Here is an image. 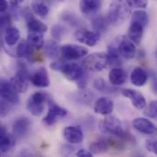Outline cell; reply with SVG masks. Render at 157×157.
Returning <instances> with one entry per match:
<instances>
[{
	"label": "cell",
	"mask_w": 157,
	"mask_h": 157,
	"mask_svg": "<svg viewBox=\"0 0 157 157\" xmlns=\"http://www.w3.org/2000/svg\"><path fill=\"white\" fill-rule=\"evenodd\" d=\"M47 95L42 92H36L30 96L27 102V109L33 116H40L45 109V103L48 102Z\"/></svg>",
	"instance_id": "cell-6"
},
{
	"label": "cell",
	"mask_w": 157,
	"mask_h": 157,
	"mask_svg": "<svg viewBox=\"0 0 157 157\" xmlns=\"http://www.w3.org/2000/svg\"><path fill=\"white\" fill-rule=\"evenodd\" d=\"M0 93L2 99L9 102L12 105H17L19 101L18 92L12 85L11 81L2 78L0 84Z\"/></svg>",
	"instance_id": "cell-8"
},
{
	"label": "cell",
	"mask_w": 157,
	"mask_h": 157,
	"mask_svg": "<svg viewBox=\"0 0 157 157\" xmlns=\"http://www.w3.org/2000/svg\"><path fill=\"white\" fill-rule=\"evenodd\" d=\"M148 81V74L141 67L135 68L131 74V82L135 86H143Z\"/></svg>",
	"instance_id": "cell-25"
},
{
	"label": "cell",
	"mask_w": 157,
	"mask_h": 157,
	"mask_svg": "<svg viewBox=\"0 0 157 157\" xmlns=\"http://www.w3.org/2000/svg\"><path fill=\"white\" fill-rule=\"evenodd\" d=\"M16 145V136L7 132L4 125L0 129V153L2 155L10 151Z\"/></svg>",
	"instance_id": "cell-17"
},
{
	"label": "cell",
	"mask_w": 157,
	"mask_h": 157,
	"mask_svg": "<svg viewBox=\"0 0 157 157\" xmlns=\"http://www.w3.org/2000/svg\"><path fill=\"white\" fill-rule=\"evenodd\" d=\"M75 36L79 42L86 44L87 46L93 47L100 40L101 33L96 30L91 31L86 29H79L75 31Z\"/></svg>",
	"instance_id": "cell-10"
},
{
	"label": "cell",
	"mask_w": 157,
	"mask_h": 157,
	"mask_svg": "<svg viewBox=\"0 0 157 157\" xmlns=\"http://www.w3.org/2000/svg\"><path fill=\"white\" fill-rule=\"evenodd\" d=\"M121 94L131 100L133 107L137 109H143L146 107V100L143 94L139 91L132 89V88H125L121 91Z\"/></svg>",
	"instance_id": "cell-14"
},
{
	"label": "cell",
	"mask_w": 157,
	"mask_h": 157,
	"mask_svg": "<svg viewBox=\"0 0 157 157\" xmlns=\"http://www.w3.org/2000/svg\"><path fill=\"white\" fill-rule=\"evenodd\" d=\"M61 19L63 21H64L65 23H67V24H69L71 26H74V27L80 26V24H81L80 19L75 15H74L71 12H64V13H63L61 15Z\"/></svg>",
	"instance_id": "cell-33"
},
{
	"label": "cell",
	"mask_w": 157,
	"mask_h": 157,
	"mask_svg": "<svg viewBox=\"0 0 157 157\" xmlns=\"http://www.w3.org/2000/svg\"><path fill=\"white\" fill-rule=\"evenodd\" d=\"M109 80L110 85L119 86L123 85L127 81V74L121 67H114L109 74Z\"/></svg>",
	"instance_id": "cell-21"
},
{
	"label": "cell",
	"mask_w": 157,
	"mask_h": 157,
	"mask_svg": "<svg viewBox=\"0 0 157 157\" xmlns=\"http://www.w3.org/2000/svg\"><path fill=\"white\" fill-rule=\"evenodd\" d=\"M33 48L29 42L26 40H21L18 45L17 46V50H16V55L17 57H20V58H26L28 59L29 61H32L34 60V56H35V53H34V51H33Z\"/></svg>",
	"instance_id": "cell-20"
},
{
	"label": "cell",
	"mask_w": 157,
	"mask_h": 157,
	"mask_svg": "<svg viewBox=\"0 0 157 157\" xmlns=\"http://www.w3.org/2000/svg\"><path fill=\"white\" fill-rule=\"evenodd\" d=\"M116 40L118 43L120 52L122 57H124L125 59H132L135 56L136 47L132 40H131L129 38H126L124 36L117 38Z\"/></svg>",
	"instance_id": "cell-11"
},
{
	"label": "cell",
	"mask_w": 157,
	"mask_h": 157,
	"mask_svg": "<svg viewBox=\"0 0 157 157\" xmlns=\"http://www.w3.org/2000/svg\"><path fill=\"white\" fill-rule=\"evenodd\" d=\"M7 6H8V4H7L6 0H0V10H1V13L2 12H6V9H7Z\"/></svg>",
	"instance_id": "cell-43"
},
{
	"label": "cell",
	"mask_w": 157,
	"mask_h": 157,
	"mask_svg": "<svg viewBox=\"0 0 157 157\" xmlns=\"http://www.w3.org/2000/svg\"><path fill=\"white\" fill-rule=\"evenodd\" d=\"M133 128L141 133L145 135H156L157 127L148 119L136 118L132 121Z\"/></svg>",
	"instance_id": "cell-12"
},
{
	"label": "cell",
	"mask_w": 157,
	"mask_h": 157,
	"mask_svg": "<svg viewBox=\"0 0 157 157\" xmlns=\"http://www.w3.org/2000/svg\"><path fill=\"white\" fill-rule=\"evenodd\" d=\"M11 23V18L8 13L6 12H2L1 13V29L4 32L7 28L10 27Z\"/></svg>",
	"instance_id": "cell-37"
},
{
	"label": "cell",
	"mask_w": 157,
	"mask_h": 157,
	"mask_svg": "<svg viewBox=\"0 0 157 157\" xmlns=\"http://www.w3.org/2000/svg\"><path fill=\"white\" fill-rule=\"evenodd\" d=\"M93 86L95 89L98 90L99 92H112V90L107 86L106 82L102 79V78H97L94 80V83H93Z\"/></svg>",
	"instance_id": "cell-35"
},
{
	"label": "cell",
	"mask_w": 157,
	"mask_h": 157,
	"mask_svg": "<svg viewBox=\"0 0 157 157\" xmlns=\"http://www.w3.org/2000/svg\"><path fill=\"white\" fill-rule=\"evenodd\" d=\"M26 20H27V27L29 29V31L44 33L48 29V27L43 22H41L38 18H35L33 16Z\"/></svg>",
	"instance_id": "cell-28"
},
{
	"label": "cell",
	"mask_w": 157,
	"mask_h": 157,
	"mask_svg": "<svg viewBox=\"0 0 157 157\" xmlns=\"http://www.w3.org/2000/svg\"><path fill=\"white\" fill-rule=\"evenodd\" d=\"M51 68L63 73L70 81H77L84 74L83 68L75 63H64L62 61H54L51 63Z\"/></svg>",
	"instance_id": "cell-2"
},
{
	"label": "cell",
	"mask_w": 157,
	"mask_h": 157,
	"mask_svg": "<svg viewBox=\"0 0 157 157\" xmlns=\"http://www.w3.org/2000/svg\"><path fill=\"white\" fill-rule=\"evenodd\" d=\"M130 14V6L126 0H113L109 5L108 18L110 23L122 22Z\"/></svg>",
	"instance_id": "cell-3"
},
{
	"label": "cell",
	"mask_w": 157,
	"mask_h": 157,
	"mask_svg": "<svg viewBox=\"0 0 157 157\" xmlns=\"http://www.w3.org/2000/svg\"><path fill=\"white\" fill-rule=\"evenodd\" d=\"M9 1H10L11 6H18L24 0H9Z\"/></svg>",
	"instance_id": "cell-44"
},
{
	"label": "cell",
	"mask_w": 157,
	"mask_h": 157,
	"mask_svg": "<svg viewBox=\"0 0 157 157\" xmlns=\"http://www.w3.org/2000/svg\"><path fill=\"white\" fill-rule=\"evenodd\" d=\"M100 131L105 134H110L117 136L125 141H134V139L125 132L121 121L114 116H108L99 123Z\"/></svg>",
	"instance_id": "cell-1"
},
{
	"label": "cell",
	"mask_w": 157,
	"mask_h": 157,
	"mask_svg": "<svg viewBox=\"0 0 157 157\" xmlns=\"http://www.w3.org/2000/svg\"><path fill=\"white\" fill-rule=\"evenodd\" d=\"M132 20L137 21L141 24H143L144 27H146L149 23V17L148 14L144 10H136L133 12L132 16Z\"/></svg>",
	"instance_id": "cell-32"
},
{
	"label": "cell",
	"mask_w": 157,
	"mask_h": 157,
	"mask_svg": "<svg viewBox=\"0 0 157 157\" xmlns=\"http://www.w3.org/2000/svg\"><path fill=\"white\" fill-rule=\"evenodd\" d=\"M100 0H80V10L86 16H94L100 8Z\"/></svg>",
	"instance_id": "cell-22"
},
{
	"label": "cell",
	"mask_w": 157,
	"mask_h": 157,
	"mask_svg": "<svg viewBox=\"0 0 157 157\" xmlns=\"http://www.w3.org/2000/svg\"><path fill=\"white\" fill-rule=\"evenodd\" d=\"M130 7L145 8L148 5V0H126Z\"/></svg>",
	"instance_id": "cell-38"
},
{
	"label": "cell",
	"mask_w": 157,
	"mask_h": 157,
	"mask_svg": "<svg viewBox=\"0 0 157 157\" xmlns=\"http://www.w3.org/2000/svg\"><path fill=\"white\" fill-rule=\"evenodd\" d=\"M87 81H88V75H87V74L84 73L83 75L76 81L77 82L76 85H77L78 88L81 89V90H84L86 88V85H87Z\"/></svg>",
	"instance_id": "cell-41"
},
{
	"label": "cell",
	"mask_w": 157,
	"mask_h": 157,
	"mask_svg": "<svg viewBox=\"0 0 157 157\" xmlns=\"http://www.w3.org/2000/svg\"><path fill=\"white\" fill-rule=\"evenodd\" d=\"M29 73L24 63L18 62L16 75L11 78V83L18 93H24L28 89V82L29 80Z\"/></svg>",
	"instance_id": "cell-5"
},
{
	"label": "cell",
	"mask_w": 157,
	"mask_h": 157,
	"mask_svg": "<svg viewBox=\"0 0 157 157\" xmlns=\"http://www.w3.org/2000/svg\"><path fill=\"white\" fill-rule=\"evenodd\" d=\"M29 81L36 87H40V88L48 87L50 85V78L47 70L44 67L38 68L35 72L30 74Z\"/></svg>",
	"instance_id": "cell-13"
},
{
	"label": "cell",
	"mask_w": 157,
	"mask_h": 157,
	"mask_svg": "<svg viewBox=\"0 0 157 157\" xmlns=\"http://www.w3.org/2000/svg\"><path fill=\"white\" fill-rule=\"evenodd\" d=\"M43 48H44L45 55L50 59L56 60L61 54V48H60L59 44L53 40L46 41Z\"/></svg>",
	"instance_id": "cell-26"
},
{
	"label": "cell",
	"mask_w": 157,
	"mask_h": 157,
	"mask_svg": "<svg viewBox=\"0 0 157 157\" xmlns=\"http://www.w3.org/2000/svg\"><path fill=\"white\" fill-rule=\"evenodd\" d=\"M145 27L134 20L131 21V25L128 29V38L132 40L135 44H140Z\"/></svg>",
	"instance_id": "cell-18"
},
{
	"label": "cell",
	"mask_w": 157,
	"mask_h": 157,
	"mask_svg": "<svg viewBox=\"0 0 157 157\" xmlns=\"http://www.w3.org/2000/svg\"><path fill=\"white\" fill-rule=\"evenodd\" d=\"M65 33H66V29L62 25L57 24V25H54L52 28V36L56 40H62L63 38V36L65 35Z\"/></svg>",
	"instance_id": "cell-34"
},
{
	"label": "cell",
	"mask_w": 157,
	"mask_h": 157,
	"mask_svg": "<svg viewBox=\"0 0 157 157\" xmlns=\"http://www.w3.org/2000/svg\"><path fill=\"white\" fill-rule=\"evenodd\" d=\"M88 51L85 47L75 45V44H66L61 47L62 56L68 61L78 60L85 57L87 54Z\"/></svg>",
	"instance_id": "cell-9"
},
{
	"label": "cell",
	"mask_w": 157,
	"mask_h": 157,
	"mask_svg": "<svg viewBox=\"0 0 157 157\" xmlns=\"http://www.w3.org/2000/svg\"><path fill=\"white\" fill-rule=\"evenodd\" d=\"M145 147L149 152L157 155V140L155 139L147 140L145 143Z\"/></svg>",
	"instance_id": "cell-39"
},
{
	"label": "cell",
	"mask_w": 157,
	"mask_h": 157,
	"mask_svg": "<svg viewBox=\"0 0 157 157\" xmlns=\"http://www.w3.org/2000/svg\"><path fill=\"white\" fill-rule=\"evenodd\" d=\"M30 121L27 117H18L12 124V132L16 138H23L29 131Z\"/></svg>",
	"instance_id": "cell-16"
},
{
	"label": "cell",
	"mask_w": 157,
	"mask_h": 157,
	"mask_svg": "<svg viewBox=\"0 0 157 157\" xmlns=\"http://www.w3.org/2000/svg\"><path fill=\"white\" fill-rule=\"evenodd\" d=\"M27 40L29 42V44L32 47H34L36 49H40L44 46L43 36H42V33H40V32L29 31L28 34Z\"/></svg>",
	"instance_id": "cell-30"
},
{
	"label": "cell",
	"mask_w": 157,
	"mask_h": 157,
	"mask_svg": "<svg viewBox=\"0 0 157 157\" xmlns=\"http://www.w3.org/2000/svg\"><path fill=\"white\" fill-rule=\"evenodd\" d=\"M19 38H20L19 30L15 27L10 26L4 31V41L8 47L14 46L18 41Z\"/></svg>",
	"instance_id": "cell-27"
},
{
	"label": "cell",
	"mask_w": 157,
	"mask_h": 157,
	"mask_svg": "<svg viewBox=\"0 0 157 157\" xmlns=\"http://www.w3.org/2000/svg\"><path fill=\"white\" fill-rule=\"evenodd\" d=\"M83 67L90 72H100L109 65L107 53L95 52L86 56L82 62Z\"/></svg>",
	"instance_id": "cell-4"
},
{
	"label": "cell",
	"mask_w": 157,
	"mask_h": 157,
	"mask_svg": "<svg viewBox=\"0 0 157 157\" xmlns=\"http://www.w3.org/2000/svg\"><path fill=\"white\" fill-rule=\"evenodd\" d=\"M48 112L46 116L43 118V123L47 126H52L55 124L59 120L63 119L67 116L68 111L67 109L58 106L52 100H48Z\"/></svg>",
	"instance_id": "cell-7"
},
{
	"label": "cell",
	"mask_w": 157,
	"mask_h": 157,
	"mask_svg": "<svg viewBox=\"0 0 157 157\" xmlns=\"http://www.w3.org/2000/svg\"><path fill=\"white\" fill-rule=\"evenodd\" d=\"M31 9L36 15L41 17H45L49 13V6L45 3H42L40 1L33 2L31 5Z\"/></svg>",
	"instance_id": "cell-31"
},
{
	"label": "cell",
	"mask_w": 157,
	"mask_h": 157,
	"mask_svg": "<svg viewBox=\"0 0 157 157\" xmlns=\"http://www.w3.org/2000/svg\"><path fill=\"white\" fill-rule=\"evenodd\" d=\"M76 156H83V157H92L93 154L90 151H86L85 149H80L77 153H76Z\"/></svg>",
	"instance_id": "cell-42"
},
{
	"label": "cell",
	"mask_w": 157,
	"mask_h": 157,
	"mask_svg": "<svg viewBox=\"0 0 157 157\" xmlns=\"http://www.w3.org/2000/svg\"><path fill=\"white\" fill-rule=\"evenodd\" d=\"M107 55H108V60H109V65L119 67L118 65L121 63V54L120 52L117 40L109 46Z\"/></svg>",
	"instance_id": "cell-23"
},
{
	"label": "cell",
	"mask_w": 157,
	"mask_h": 157,
	"mask_svg": "<svg viewBox=\"0 0 157 157\" xmlns=\"http://www.w3.org/2000/svg\"><path fill=\"white\" fill-rule=\"evenodd\" d=\"M114 109V105L111 99L108 98H98L94 106V110L97 114L108 116L112 113Z\"/></svg>",
	"instance_id": "cell-19"
},
{
	"label": "cell",
	"mask_w": 157,
	"mask_h": 157,
	"mask_svg": "<svg viewBox=\"0 0 157 157\" xmlns=\"http://www.w3.org/2000/svg\"><path fill=\"white\" fill-rule=\"evenodd\" d=\"M11 105L9 102L4 100V99H1V118H5L10 111V109H11Z\"/></svg>",
	"instance_id": "cell-40"
},
{
	"label": "cell",
	"mask_w": 157,
	"mask_h": 157,
	"mask_svg": "<svg viewBox=\"0 0 157 157\" xmlns=\"http://www.w3.org/2000/svg\"><path fill=\"white\" fill-rule=\"evenodd\" d=\"M110 24L108 17H103V16H95L92 18V26L93 29L96 31L98 32H105L106 29H108V26Z\"/></svg>",
	"instance_id": "cell-29"
},
{
	"label": "cell",
	"mask_w": 157,
	"mask_h": 157,
	"mask_svg": "<svg viewBox=\"0 0 157 157\" xmlns=\"http://www.w3.org/2000/svg\"><path fill=\"white\" fill-rule=\"evenodd\" d=\"M63 135L65 141L72 144H81L84 140V133L80 127L68 126L63 129Z\"/></svg>",
	"instance_id": "cell-15"
},
{
	"label": "cell",
	"mask_w": 157,
	"mask_h": 157,
	"mask_svg": "<svg viewBox=\"0 0 157 157\" xmlns=\"http://www.w3.org/2000/svg\"><path fill=\"white\" fill-rule=\"evenodd\" d=\"M144 115L151 119H157V100L152 101L148 105L144 110Z\"/></svg>",
	"instance_id": "cell-36"
},
{
	"label": "cell",
	"mask_w": 157,
	"mask_h": 157,
	"mask_svg": "<svg viewBox=\"0 0 157 157\" xmlns=\"http://www.w3.org/2000/svg\"><path fill=\"white\" fill-rule=\"evenodd\" d=\"M110 142L109 139L107 138H100L95 142H93L89 146V151L93 155H100L107 153L110 148Z\"/></svg>",
	"instance_id": "cell-24"
}]
</instances>
